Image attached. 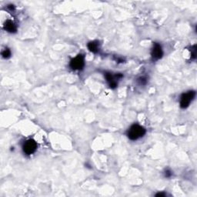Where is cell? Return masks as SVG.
<instances>
[{
    "label": "cell",
    "instance_id": "7c38bea8",
    "mask_svg": "<svg viewBox=\"0 0 197 197\" xmlns=\"http://www.w3.org/2000/svg\"><path fill=\"white\" fill-rule=\"evenodd\" d=\"M172 175H173V173H172V172L169 170V169H167V170L165 171V176H166V178L171 177Z\"/></svg>",
    "mask_w": 197,
    "mask_h": 197
},
{
    "label": "cell",
    "instance_id": "8992f818",
    "mask_svg": "<svg viewBox=\"0 0 197 197\" xmlns=\"http://www.w3.org/2000/svg\"><path fill=\"white\" fill-rule=\"evenodd\" d=\"M151 55H152L153 60H158L159 59H161L163 55V49H162L161 45L158 44V43H155L154 45H153Z\"/></svg>",
    "mask_w": 197,
    "mask_h": 197
},
{
    "label": "cell",
    "instance_id": "30bf717a",
    "mask_svg": "<svg viewBox=\"0 0 197 197\" xmlns=\"http://www.w3.org/2000/svg\"><path fill=\"white\" fill-rule=\"evenodd\" d=\"M191 57L193 59H196V45H194L193 47H191Z\"/></svg>",
    "mask_w": 197,
    "mask_h": 197
},
{
    "label": "cell",
    "instance_id": "6da1fadb",
    "mask_svg": "<svg viewBox=\"0 0 197 197\" xmlns=\"http://www.w3.org/2000/svg\"><path fill=\"white\" fill-rule=\"evenodd\" d=\"M146 134V129L143 126L135 124L128 130L127 136L131 140H137L139 138L143 137Z\"/></svg>",
    "mask_w": 197,
    "mask_h": 197
},
{
    "label": "cell",
    "instance_id": "3957f363",
    "mask_svg": "<svg viewBox=\"0 0 197 197\" xmlns=\"http://www.w3.org/2000/svg\"><path fill=\"white\" fill-rule=\"evenodd\" d=\"M84 65H85V60H84L83 55H81V54L72 59L71 62H70V67L74 70H82Z\"/></svg>",
    "mask_w": 197,
    "mask_h": 197
},
{
    "label": "cell",
    "instance_id": "7a4b0ae2",
    "mask_svg": "<svg viewBox=\"0 0 197 197\" xmlns=\"http://www.w3.org/2000/svg\"><path fill=\"white\" fill-rule=\"evenodd\" d=\"M196 96L195 91H189V92L183 93L180 99V107L182 109H186L189 106L190 102L193 100Z\"/></svg>",
    "mask_w": 197,
    "mask_h": 197
},
{
    "label": "cell",
    "instance_id": "277c9868",
    "mask_svg": "<svg viewBox=\"0 0 197 197\" xmlns=\"http://www.w3.org/2000/svg\"><path fill=\"white\" fill-rule=\"evenodd\" d=\"M23 152L26 153V155L33 154L37 149V143L34 139H28L25 142L23 146Z\"/></svg>",
    "mask_w": 197,
    "mask_h": 197
},
{
    "label": "cell",
    "instance_id": "ba28073f",
    "mask_svg": "<svg viewBox=\"0 0 197 197\" xmlns=\"http://www.w3.org/2000/svg\"><path fill=\"white\" fill-rule=\"evenodd\" d=\"M88 49L90 52L97 53L99 50V43L98 41H92L88 43Z\"/></svg>",
    "mask_w": 197,
    "mask_h": 197
},
{
    "label": "cell",
    "instance_id": "52a82bcc",
    "mask_svg": "<svg viewBox=\"0 0 197 197\" xmlns=\"http://www.w3.org/2000/svg\"><path fill=\"white\" fill-rule=\"evenodd\" d=\"M4 29L6 31L9 32L10 33H16V30H17V28H16V26L15 25V23H13L11 20H7L6 23H4Z\"/></svg>",
    "mask_w": 197,
    "mask_h": 197
},
{
    "label": "cell",
    "instance_id": "8fae6325",
    "mask_svg": "<svg viewBox=\"0 0 197 197\" xmlns=\"http://www.w3.org/2000/svg\"><path fill=\"white\" fill-rule=\"evenodd\" d=\"M138 81H139L140 85H146V82H147V79H146V77H140V78L138 80Z\"/></svg>",
    "mask_w": 197,
    "mask_h": 197
},
{
    "label": "cell",
    "instance_id": "4fadbf2b",
    "mask_svg": "<svg viewBox=\"0 0 197 197\" xmlns=\"http://www.w3.org/2000/svg\"><path fill=\"white\" fill-rule=\"evenodd\" d=\"M156 197H164V196H166V194L163 193H159L156 195Z\"/></svg>",
    "mask_w": 197,
    "mask_h": 197
},
{
    "label": "cell",
    "instance_id": "5b68a950",
    "mask_svg": "<svg viewBox=\"0 0 197 197\" xmlns=\"http://www.w3.org/2000/svg\"><path fill=\"white\" fill-rule=\"evenodd\" d=\"M105 77L109 83V87L111 89H116L118 86V80L122 78V74H117L114 75L110 72H106L105 74Z\"/></svg>",
    "mask_w": 197,
    "mask_h": 197
},
{
    "label": "cell",
    "instance_id": "5bb4252c",
    "mask_svg": "<svg viewBox=\"0 0 197 197\" xmlns=\"http://www.w3.org/2000/svg\"><path fill=\"white\" fill-rule=\"evenodd\" d=\"M8 8L11 10H13V9H14V6H13V5H9V6H8Z\"/></svg>",
    "mask_w": 197,
    "mask_h": 197
},
{
    "label": "cell",
    "instance_id": "9c48e42d",
    "mask_svg": "<svg viewBox=\"0 0 197 197\" xmlns=\"http://www.w3.org/2000/svg\"><path fill=\"white\" fill-rule=\"evenodd\" d=\"M2 55H3V57L4 59H9L11 56V51H10L9 49H5L3 51V53H2Z\"/></svg>",
    "mask_w": 197,
    "mask_h": 197
}]
</instances>
